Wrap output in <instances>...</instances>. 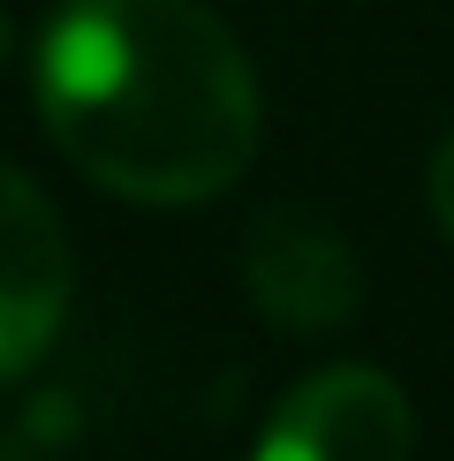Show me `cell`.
<instances>
[{
	"label": "cell",
	"instance_id": "cell-1",
	"mask_svg": "<svg viewBox=\"0 0 454 461\" xmlns=\"http://www.w3.org/2000/svg\"><path fill=\"white\" fill-rule=\"evenodd\" d=\"M38 122L129 204H204L258 159L265 99L204 0H68L38 38Z\"/></svg>",
	"mask_w": 454,
	"mask_h": 461
},
{
	"label": "cell",
	"instance_id": "cell-2",
	"mask_svg": "<svg viewBox=\"0 0 454 461\" xmlns=\"http://www.w3.org/2000/svg\"><path fill=\"white\" fill-rule=\"evenodd\" d=\"M416 416L409 393L371 363H333L265 416L250 461H409Z\"/></svg>",
	"mask_w": 454,
	"mask_h": 461
},
{
	"label": "cell",
	"instance_id": "cell-3",
	"mask_svg": "<svg viewBox=\"0 0 454 461\" xmlns=\"http://www.w3.org/2000/svg\"><path fill=\"white\" fill-rule=\"evenodd\" d=\"M76 303L68 227L46 204V189L0 159V378L31 371L61 340Z\"/></svg>",
	"mask_w": 454,
	"mask_h": 461
},
{
	"label": "cell",
	"instance_id": "cell-4",
	"mask_svg": "<svg viewBox=\"0 0 454 461\" xmlns=\"http://www.w3.org/2000/svg\"><path fill=\"white\" fill-rule=\"evenodd\" d=\"M356 295H364V273H356L349 242L326 235V227L280 212L265 220L250 235V303L273 325H288V333H326L356 311Z\"/></svg>",
	"mask_w": 454,
	"mask_h": 461
},
{
	"label": "cell",
	"instance_id": "cell-5",
	"mask_svg": "<svg viewBox=\"0 0 454 461\" xmlns=\"http://www.w3.org/2000/svg\"><path fill=\"white\" fill-rule=\"evenodd\" d=\"M431 220H440L447 242H454V137L440 144V159H431Z\"/></svg>",
	"mask_w": 454,
	"mask_h": 461
},
{
	"label": "cell",
	"instance_id": "cell-6",
	"mask_svg": "<svg viewBox=\"0 0 454 461\" xmlns=\"http://www.w3.org/2000/svg\"><path fill=\"white\" fill-rule=\"evenodd\" d=\"M0 61H8V15H0Z\"/></svg>",
	"mask_w": 454,
	"mask_h": 461
}]
</instances>
